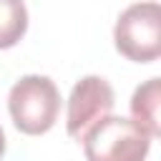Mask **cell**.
<instances>
[{"mask_svg":"<svg viewBox=\"0 0 161 161\" xmlns=\"http://www.w3.org/2000/svg\"><path fill=\"white\" fill-rule=\"evenodd\" d=\"M151 136L133 118L103 116L83 136V151L88 161H146Z\"/></svg>","mask_w":161,"mask_h":161,"instance_id":"cell-1","label":"cell"},{"mask_svg":"<svg viewBox=\"0 0 161 161\" xmlns=\"http://www.w3.org/2000/svg\"><path fill=\"white\" fill-rule=\"evenodd\" d=\"M8 111L18 131L28 136H40L50 131L58 118V86L48 75H23L8 93Z\"/></svg>","mask_w":161,"mask_h":161,"instance_id":"cell-2","label":"cell"},{"mask_svg":"<svg viewBox=\"0 0 161 161\" xmlns=\"http://www.w3.org/2000/svg\"><path fill=\"white\" fill-rule=\"evenodd\" d=\"M116 50L133 63H151L161 55V8L158 3L128 5L113 28Z\"/></svg>","mask_w":161,"mask_h":161,"instance_id":"cell-3","label":"cell"},{"mask_svg":"<svg viewBox=\"0 0 161 161\" xmlns=\"http://www.w3.org/2000/svg\"><path fill=\"white\" fill-rule=\"evenodd\" d=\"M113 103H116V96L106 78L101 75L80 78L68 96V121H65L68 136L75 141H83L88 128L111 113Z\"/></svg>","mask_w":161,"mask_h":161,"instance_id":"cell-4","label":"cell"},{"mask_svg":"<svg viewBox=\"0 0 161 161\" xmlns=\"http://www.w3.org/2000/svg\"><path fill=\"white\" fill-rule=\"evenodd\" d=\"M158 103H161V83H158V78H148L146 83H141L133 91V98H131L133 121L141 128H146L151 138H156L161 133V126H158Z\"/></svg>","mask_w":161,"mask_h":161,"instance_id":"cell-5","label":"cell"},{"mask_svg":"<svg viewBox=\"0 0 161 161\" xmlns=\"http://www.w3.org/2000/svg\"><path fill=\"white\" fill-rule=\"evenodd\" d=\"M28 30V10L23 0H0V50L13 48Z\"/></svg>","mask_w":161,"mask_h":161,"instance_id":"cell-6","label":"cell"},{"mask_svg":"<svg viewBox=\"0 0 161 161\" xmlns=\"http://www.w3.org/2000/svg\"><path fill=\"white\" fill-rule=\"evenodd\" d=\"M5 153V133H3V126H0V158Z\"/></svg>","mask_w":161,"mask_h":161,"instance_id":"cell-7","label":"cell"}]
</instances>
